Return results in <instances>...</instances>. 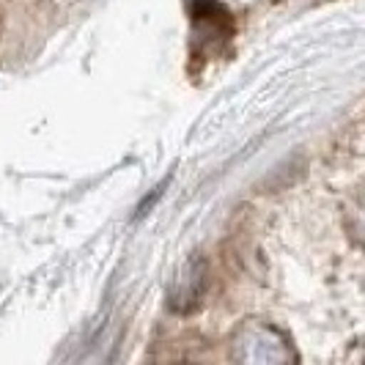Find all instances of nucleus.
<instances>
[{
    "label": "nucleus",
    "mask_w": 365,
    "mask_h": 365,
    "mask_svg": "<svg viewBox=\"0 0 365 365\" xmlns=\"http://www.w3.org/2000/svg\"><path fill=\"white\" fill-rule=\"evenodd\" d=\"M231 351H234V360L250 365L297 363V351H294L292 341L283 335V329L272 327L267 322H245L234 332Z\"/></svg>",
    "instance_id": "1"
},
{
    "label": "nucleus",
    "mask_w": 365,
    "mask_h": 365,
    "mask_svg": "<svg viewBox=\"0 0 365 365\" xmlns=\"http://www.w3.org/2000/svg\"><path fill=\"white\" fill-rule=\"evenodd\" d=\"M209 289V267L201 256H190L179 267V272L170 283L168 305L176 313H190L201 305L203 294Z\"/></svg>",
    "instance_id": "2"
},
{
    "label": "nucleus",
    "mask_w": 365,
    "mask_h": 365,
    "mask_svg": "<svg viewBox=\"0 0 365 365\" xmlns=\"http://www.w3.org/2000/svg\"><path fill=\"white\" fill-rule=\"evenodd\" d=\"M346 231L357 245H365V190H360L346 206Z\"/></svg>",
    "instance_id": "3"
}]
</instances>
